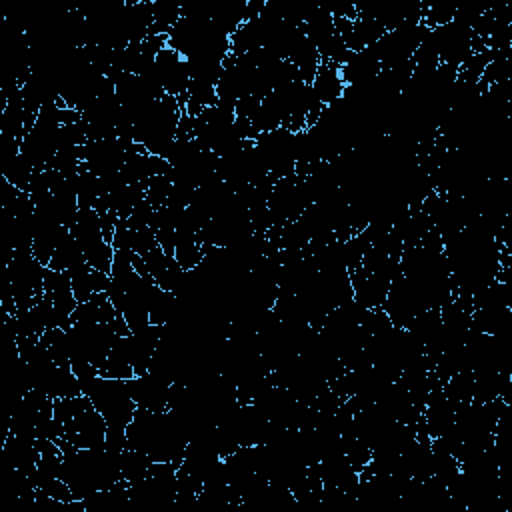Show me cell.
<instances>
[{"label":"cell","instance_id":"cell-18","mask_svg":"<svg viewBox=\"0 0 512 512\" xmlns=\"http://www.w3.org/2000/svg\"><path fill=\"white\" fill-rule=\"evenodd\" d=\"M120 174L130 184L146 186L150 178L160 176V174H170V164H168V160L150 154L148 150H144L140 144L134 142V146L126 154Z\"/></svg>","mask_w":512,"mask_h":512},{"label":"cell","instance_id":"cell-24","mask_svg":"<svg viewBox=\"0 0 512 512\" xmlns=\"http://www.w3.org/2000/svg\"><path fill=\"white\" fill-rule=\"evenodd\" d=\"M146 264V272L152 276V280L168 292H176L182 278H184V268L176 262L174 256L166 254L160 246L152 248L148 254L142 256Z\"/></svg>","mask_w":512,"mask_h":512},{"label":"cell","instance_id":"cell-32","mask_svg":"<svg viewBox=\"0 0 512 512\" xmlns=\"http://www.w3.org/2000/svg\"><path fill=\"white\" fill-rule=\"evenodd\" d=\"M172 192V180L170 174H160L148 180L146 184V200L152 204V208H160L168 202V196Z\"/></svg>","mask_w":512,"mask_h":512},{"label":"cell","instance_id":"cell-23","mask_svg":"<svg viewBox=\"0 0 512 512\" xmlns=\"http://www.w3.org/2000/svg\"><path fill=\"white\" fill-rule=\"evenodd\" d=\"M2 456H4L8 468L20 470V472L32 476L40 462L42 452L38 448V440L8 432L6 440L2 444Z\"/></svg>","mask_w":512,"mask_h":512},{"label":"cell","instance_id":"cell-13","mask_svg":"<svg viewBox=\"0 0 512 512\" xmlns=\"http://www.w3.org/2000/svg\"><path fill=\"white\" fill-rule=\"evenodd\" d=\"M428 34L434 42L440 64H446V66H452L458 70L474 54V50H472L474 34L468 26H464L460 22L452 20L444 26L428 28Z\"/></svg>","mask_w":512,"mask_h":512},{"label":"cell","instance_id":"cell-25","mask_svg":"<svg viewBox=\"0 0 512 512\" xmlns=\"http://www.w3.org/2000/svg\"><path fill=\"white\" fill-rule=\"evenodd\" d=\"M310 86L322 106L334 104L336 100L342 98V94L346 90V84L340 76V66L332 64V62H320Z\"/></svg>","mask_w":512,"mask_h":512},{"label":"cell","instance_id":"cell-2","mask_svg":"<svg viewBox=\"0 0 512 512\" xmlns=\"http://www.w3.org/2000/svg\"><path fill=\"white\" fill-rule=\"evenodd\" d=\"M60 478L70 488L74 500L110 488L122 480L120 452L102 448H72L62 452Z\"/></svg>","mask_w":512,"mask_h":512},{"label":"cell","instance_id":"cell-26","mask_svg":"<svg viewBox=\"0 0 512 512\" xmlns=\"http://www.w3.org/2000/svg\"><path fill=\"white\" fill-rule=\"evenodd\" d=\"M70 274V282H72V292L76 296L78 302H86L90 300L94 294L98 292H106L110 276L106 272L96 270L94 266H90L88 262L76 266L74 270L68 272Z\"/></svg>","mask_w":512,"mask_h":512},{"label":"cell","instance_id":"cell-8","mask_svg":"<svg viewBox=\"0 0 512 512\" xmlns=\"http://www.w3.org/2000/svg\"><path fill=\"white\" fill-rule=\"evenodd\" d=\"M312 204H314V196L304 176L292 174L288 178L276 180L266 202L270 228L284 226L298 220L306 212V208Z\"/></svg>","mask_w":512,"mask_h":512},{"label":"cell","instance_id":"cell-10","mask_svg":"<svg viewBox=\"0 0 512 512\" xmlns=\"http://www.w3.org/2000/svg\"><path fill=\"white\" fill-rule=\"evenodd\" d=\"M302 26L310 42L316 46L322 62H332L336 66H342L350 58L352 52L344 46L342 38L338 36L334 28V18L324 8V4H310Z\"/></svg>","mask_w":512,"mask_h":512},{"label":"cell","instance_id":"cell-12","mask_svg":"<svg viewBox=\"0 0 512 512\" xmlns=\"http://www.w3.org/2000/svg\"><path fill=\"white\" fill-rule=\"evenodd\" d=\"M256 152L274 180L288 178L296 172V134L288 128H276L254 140Z\"/></svg>","mask_w":512,"mask_h":512},{"label":"cell","instance_id":"cell-22","mask_svg":"<svg viewBox=\"0 0 512 512\" xmlns=\"http://www.w3.org/2000/svg\"><path fill=\"white\" fill-rule=\"evenodd\" d=\"M382 72L376 44H370L358 52H352L350 58L340 66V76L346 86H362L374 80Z\"/></svg>","mask_w":512,"mask_h":512},{"label":"cell","instance_id":"cell-14","mask_svg":"<svg viewBox=\"0 0 512 512\" xmlns=\"http://www.w3.org/2000/svg\"><path fill=\"white\" fill-rule=\"evenodd\" d=\"M382 310L386 312V316L396 328H408L410 322L428 308L422 296L418 294V290L400 272L390 284Z\"/></svg>","mask_w":512,"mask_h":512},{"label":"cell","instance_id":"cell-28","mask_svg":"<svg viewBox=\"0 0 512 512\" xmlns=\"http://www.w3.org/2000/svg\"><path fill=\"white\" fill-rule=\"evenodd\" d=\"M84 262H86L84 252H82L80 244L76 242V238L68 230V234H64L62 240L58 242V246H56V250H54V254L48 262V268L58 270V272H70V270H74L76 266H80Z\"/></svg>","mask_w":512,"mask_h":512},{"label":"cell","instance_id":"cell-31","mask_svg":"<svg viewBox=\"0 0 512 512\" xmlns=\"http://www.w3.org/2000/svg\"><path fill=\"white\" fill-rule=\"evenodd\" d=\"M152 10H154V22L150 26L148 36H156V34L168 36V32L180 20L182 6L174 4V2H166V0H156V2H152Z\"/></svg>","mask_w":512,"mask_h":512},{"label":"cell","instance_id":"cell-9","mask_svg":"<svg viewBox=\"0 0 512 512\" xmlns=\"http://www.w3.org/2000/svg\"><path fill=\"white\" fill-rule=\"evenodd\" d=\"M70 234L80 244L84 258L90 266L100 272L110 274L112 260H114V246L104 238L100 214L94 208H80L76 214L74 224L70 226Z\"/></svg>","mask_w":512,"mask_h":512},{"label":"cell","instance_id":"cell-7","mask_svg":"<svg viewBox=\"0 0 512 512\" xmlns=\"http://www.w3.org/2000/svg\"><path fill=\"white\" fill-rule=\"evenodd\" d=\"M46 266L32 250H12L4 264L2 282L8 284L16 310L32 308L44 296Z\"/></svg>","mask_w":512,"mask_h":512},{"label":"cell","instance_id":"cell-4","mask_svg":"<svg viewBox=\"0 0 512 512\" xmlns=\"http://www.w3.org/2000/svg\"><path fill=\"white\" fill-rule=\"evenodd\" d=\"M54 418L60 438L74 448L106 446V420L86 394L54 400Z\"/></svg>","mask_w":512,"mask_h":512},{"label":"cell","instance_id":"cell-15","mask_svg":"<svg viewBox=\"0 0 512 512\" xmlns=\"http://www.w3.org/2000/svg\"><path fill=\"white\" fill-rule=\"evenodd\" d=\"M134 144H126L118 138H102V140H88L82 152V164L96 176H108L120 172L126 160L128 150Z\"/></svg>","mask_w":512,"mask_h":512},{"label":"cell","instance_id":"cell-11","mask_svg":"<svg viewBox=\"0 0 512 512\" xmlns=\"http://www.w3.org/2000/svg\"><path fill=\"white\" fill-rule=\"evenodd\" d=\"M426 30L428 28L422 24V20H406L404 24L384 32V36L376 42L382 70L406 66L416 54Z\"/></svg>","mask_w":512,"mask_h":512},{"label":"cell","instance_id":"cell-29","mask_svg":"<svg viewBox=\"0 0 512 512\" xmlns=\"http://www.w3.org/2000/svg\"><path fill=\"white\" fill-rule=\"evenodd\" d=\"M150 464L152 460L148 456H144L142 452L138 450H132V448H124L120 452V470H122V480H126L128 484H134L138 480H142L148 470H150Z\"/></svg>","mask_w":512,"mask_h":512},{"label":"cell","instance_id":"cell-20","mask_svg":"<svg viewBox=\"0 0 512 512\" xmlns=\"http://www.w3.org/2000/svg\"><path fill=\"white\" fill-rule=\"evenodd\" d=\"M160 336H162V326H156V324H148L126 336V348L134 368V376H142L150 370V362L158 348Z\"/></svg>","mask_w":512,"mask_h":512},{"label":"cell","instance_id":"cell-21","mask_svg":"<svg viewBox=\"0 0 512 512\" xmlns=\"http://www.w3.org/2000/svg\"><path fill=\"white\" fill-rule=\"evenodd\" d=\"M422 418H424V426H426V432L430 438H440L452 428L454 418H456V408L444 396L442 384H436L430 390L426 404H424Z\"/></svg>","mask_w":512,"mask_h":512},{"label":"cell","instance_id":"cell-27","mask_svg":"<svg viewBox=\"0 0 512 512\" xmlns=\"http://www.w3.org/2000/svg\"><path fill=\"white\" fill-rule=\"evenodd\" d=\"M98 374L106 376V378H118V380L134 378V368H132L128 348H126V336H118L114 340Z\"/></svg>","mask_w":512,"mask_h":512},{"label":"cell","instance_id":"cell-5","mask_svg":"<svg viewBox=\"0 0 512 512\" xmlns=\"http://www.w3.org/2000/svg\"><path fill=\"white\" fill-rule=\"evenodd\" d=\"M182 114L184 108L180 102L174 96L164 94L134 118V142L166 160V154L176 140Z\"/></svg>","mask_w":512,"mask_h":512},{"label":"cell","instance_id":"cell-17","mask_svg":"<svg viewBox=\"0 0 512 512\" xmlns=\"http://www.w3.org/2000/svg\"><path fill=\"white\" fill-rule=\"evenodd\" d=\"M44 296L52 302L58 320H60V328H70L72 326V312L78 306V300L72 292V282H70V274L68 272H58L46 266V274H44Z\"/></svg>","mask_w":512,"mask_h":512},{"label":"cell","instance_id":"cell-30","mask_svg":"<svg viewBox=\"0 0 512 512\" xmlns=\"http://www.w3.org/2000/svg\"><path fill=\"white\" fill-rule=\"evenodd\" d=\"M0 172H2V178H4L6 182H10L14 188H18V190H22V192H28L36 168H34V166L30 164V160L20 152V154H18L12 162H8Z\"/></svg>","mask_w":512,"mask_h":512},{"label":"cell","instance_id":"cell-6","mask_svg":"<svg viewBox=\"0 0 512 512\" xmlns=\"http://www.w3.org/2000/svg\"><path fill=\"white\" fill-rule=\"evenodd\" d=\"M18 358L24 364L30 390H38L52 400L82 394V384L72 368L56 364L40 342L20 350Z\"/></svg>","mask_w":512,"mask_h":512},{"label":"cell","instance_id":"cell-19","mask_svg":"<svg viewBox=\"0 0 512 512\" xmlns=\"http://www.w3.org/2000/svg\"><path fill=\"white\" fill-rule=\"evenodd\" d=\"M132 400L138 408L152 410V412H164L168 410V398H170V382L146 372L142 376H134L128 380Z\"/></svg>","mask_w":512,"mask_h":512},{"label":"cell","instance_id":"cell-16","mask_svg":"<svg viewBox=\"0 0 512 512\" xmlns=\"http://www.w3.org/2000/svg\"><path fill=\"white\" fill-rule=\"evenodd\" d=\"M154 70L158 74V80L164 88V92L168 96H174L180 106L184 108L186 104V92H188V82H190V74H188V62L186 58L176 52L174 48L166 46L154 60Z\"/></svg>","mask_w":512,"mask_h":512},{"label":"cell","instance_id":"cell-3","mask_svg":"<svg viewBox=\"0 0 512 512\" xmlns=\"http://www.w3.org/2000/svg\"><path fill=\"white\" fill-rule=\"evenodd\" d=\"M82 394H86L94 408L106 420V448L114 452H122L126 448V428L134 418L136 402L130 394L128 380L106 378L96 374L94 378L82 384Z\"/></svg>","mask_w":512,"mask_h":512},{"label":"cell","instance_id":"cell-1","mask_svg":"<svg viewBox=\"0 0 512 512\" xmlns=\"http://www.w3.org/2000/svg\"><path fill=\"white\" fill-rule=\"evenodd\" d=\"M188 442V432L168 410L152 412L136 408L126 428V446L142 452L152 462H172L180 466Z\"/></svg>","mask_w":512,"mask_h":512}]
</instances>
